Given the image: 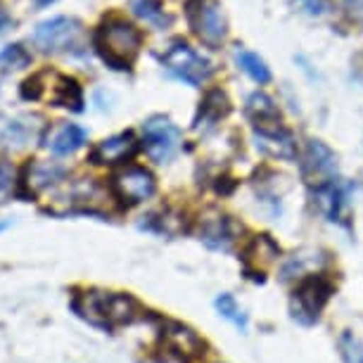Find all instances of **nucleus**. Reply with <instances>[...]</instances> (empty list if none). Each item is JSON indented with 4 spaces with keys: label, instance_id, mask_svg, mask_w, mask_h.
<instances>
[{
    "label": "nucleus",
    "instance_id": "1",
    "mask_svg": "<svg viewBox=\"0 0 363 363\" xmlns=\"http://www.w3.org/2000/svg\"><path fill=\"white\" fill-rule=\"evenodd\" d=\"M72 309L79 318L102 330H116L121 325H131L140 318V304L131 294L88 290L79 292L72 299Z\"/></svg>",
    "mask_w": 363,
    "mask_h": 363
},
{
    "label": "nucleus",
    "instance_id": "2",
    "mask_svg": "<svg viewBox=\"0 0 363 363\" xmlns=\"http://www.w3.org/2000/svg\"><path fill=\"white\" fill-rule=\"evenodd\" d=\"M95 52L116 72H128L143 48V33L124 17H107L93 33Z\"/></svg>",
    "mask_w": 363,
    "mask_h": 363
},
{
    "label": "nucleus",
    "instance_id": "3",
    "mask_svg": "<svg viewBox=\"0 0 363 363\" xmlns=\"http://www.w3.org/2000/svg\"><path fill=\"white\" fill-rule=\"evenodd\" d=\"M162 65L171 77L188 86H202L211 74H214V65L204 57L202 52H197L195 48H190L183 40H176L167 52L162 55Z\"/></svg>",
    "mask_w": 363,
    "mask_h": 363
},
{
    "label": "nucleus",
    "instance_id": "4",
    "mask_svg": "<svg viewBox=\"0 0 363 363\" xmlns=\"http://www.w3.org/2000/svg\"><path fill=\"white\" fill-rule=\"evenodd\" d=\"M186 17L190 29L204 45L221 48L228 33V24H225V15L218 0H188Z\"/></svg>",
    "mask_w": 363,
    "mask_h": 363
},
{
    "label": "nucleus",
    "instance_id": "5",
    "mask_svg": "<svg viewBox=\"0 0 363 363\" xmlns=\"http://www.w3.org/2000/svg\"><path fill=\"white\" fill-rule=\"evenodd\" d=\"M333 294V283L325 276H306L301 278V283L294 287L292 292V318L299 320L301 325L316 323L323 306L328 304Z\"/></svg>",
    "mask_w": 363,
    "mask_h": 363
},
{
    "label": "nucleus",
    "instance_id": "6",
    "mask_svg": "<svg viewBox=\"0 0 363 363\" xmlns=\"http://www.w3.org/2000/svg\"><path fill=\"white\" fill-rule=\"evenodd\" d=\"M84 24L77 17H52L33 29V43L43 52H69L81 43Z\"/></svg>",
    "mask_w": 363,
    "mask_h": 363
},
{
    "label": "nucleus",
    "instance_id": "7",
    "mask_svg": "<svg viewBox=\"0 0 363 363\" xmlns=\"http://www.w3.org/2000/svg\"><path fill=\"white\" fill-rule=\"evenodd\" d=\"M157 190V181L152 171L138 164H128V167L119 169L112 176V195L116 200H121L126 207L131 204H140L150 200Z\"/></svg>",
    "mask_w": 363,
    "mask_h": 363
},
{
    "label": "nucleus",
    "instance_id": "8",
    "mask_svg": "<svg viewBox=\"0 0 363 363\" xmlns=\"http://www.w3.org/2000/svg\"><path fill=\"white\" fill-rule=\"evenodd\" d=\"M143 145L155 162H169L181 145V128L169 116L155 114L143 124Z\"/></svg>",
    "mask_w": 363,
    "mask_h": 363
},
{
    "label": "nucleus",
    "instance_id": "9",
    "mask_svg": "<svg viewBox=\"0 0 363 363\" xmlns=\"http://www.w3.org/2000/svg\"><path fill=\"white\" fill-rule=\"evenodd\" d=\"M349 197H352V183L340 178H328L313 188V202L318 211L337 225H349V204H352Z\"/></svg>",
    "mask_w": 363,
    "mask_h": 363
},
{
    "label": "nucleus",
    "instance_id": "10",
    "mask_svg": "<svg viewBox=\"0 0 363 363\" xmlns=\"http://www.w3.org/2000/svg\"><path fill=\"white\" fill-rule=\"evenodd\" d=\"M255 145L264 155L276 157V160H294L297 157L294 135L280 124V119L255 121Z\"/></svg>",
    "mask_w": 363,
    "mask_h": 363
},
{
    "label": "nucleus",
    "instance_id": "11",
    "mask_svg": "<svg viewBox=\"0 0 363 363\" xmlns=\"http://www.w3.org/2000/svg\"><path fill=\"white\" fill-rule=\"evenodd\" d=\"M301 174L309 183H323L337 174V157L323 140H309L301 152Z\"/></svg>",
    "mask_w": 363,
    "mask_h": 363
},
{
    "label": "nucleus",
    "instance_id": "12",
    "mask_svg": "<svg viewBox=\"0 0 363 363\" xmlns=\"http://www.w3.org/2000/svg\"><path fill=\"white\" fill-rule=\"evenodd\" d=\"M135 152H138V140L131 131H126L100 140L93 147L91 162L98 167H116V164H126L128 160H133Z\"/></svg>",
    "mask_w": 363,
    "mask_h": 363
},
{
    "label": "nucleus",
    "instance_id": "13",
    "mask_svg": "<svg viewBox=\"0 0 363 363\" xmlns=\"http://www.w3.org/2000/svg\"><path fill=\"white\" fill-rule=\"evenodd\" d=\"M162 342L167 345V349L174 356L183 361L197 359L200 354H204V342L193 328L183 325V323H167L162 333Z\"/></svg>",
    "mask_w": 363,
    "mask_h": 363
},
{
    "label": "nucleus",
    "instance_id": "14",
    "mask_svg": "<svg viewBox=\"0 0 363 363\" xmlns=\"http://www.w3.org/2000/svg\"><path fill=\"white\" fill-rule=\"evenodd\" d=\"M278 257H280L278 245L273 242L269 235H257L247 247H245V255H242L245 271H247L252 278L264 280V273L278 262Z\"/></svg>",
    "mask_w": 363,
    "mask_h": 363
},
{
    "label": "nucleus",
    "instance_id": "15",
    "mask_svg": "<svg viewBox=\"0 0 363 363\" xmlns=\"http://www.w3.org/2000/svg\"><path fill=\"white\" fill-rule=\"evenodd\" d=\"M235 233H238V225L233 223L228 216H209L202 221L200 240L209 250L228 252L230 245L235 242Z\"/></svg>",
    "mask_w": 363,
    "mask_h": 363
},
{
    "label": "nucleus",
    "instance_id": "16",
    "mask_svg": "<svg viewBox=\"0 0 363 363\" xmlns=\"http://www.w3.org/2000/svg\"><path fill=\"white\" fill-rule=\"evenodd\" d=\"M230 112V100L228 95L223 91H209L204 95V100L200 102V112H197V119H195V128H202V126H214L223 116H228Z\"/></svg>",
    "mask_w": 363,
    "mask_h": 363
},
{
    "label": "nucleus",
    "instance_id": "17",
    "mask_svg": "<svg viewBox=\"0 0 363 363\" xmlns=\"http://www.w3.org/2000/svg\"><path fill=\"white\" fill-rule=\"evenodd\" d=\"M86 140H88L86 128H81L77 124H65V126H60L57 131L50 135V140H48V147H50L55 155L67 157V155H74L77 150L84 147Z\"/></svg>",
    "mask_w": 363,
    "mask_h": 363
},
{
    "label": "nucleus",
    "instance_id": "18",
    "mask_svg": "<svg viewBox=\"0 0 363 363\" xmlns=\"http://www.w3.org/2000/svg\"><path fill=\"white\" fill-rule=\"evenodd\" d=\"M33 121H38V116H24V119L10 121L0 133V140L10 147H22L26 143H31L33 138H38L40 128H43L40 124H33Z\"/></svg>",
    "mask_w": 363,
    "mask_h": 363
},
{
    "label": "nucleus",
    "instance_id": "19",
    "mask_svg": "<svg viewBox=\"0 0 363 363\" xmlns=\"http://www.w3.org/2000/svg\"><path fill=\"white\" fill-rule=\"evenodd\" d=\"M50 102L55 107H65V109H72V112H81V109H84V93H81L79 81L72 79V77H57V86H55V93H52Z\"/></svg>",
    "mask_w": 363,
    "mask_h": 363
},
{
    "label": "nucleus",
    "instance_id": "20",
    "mask_svg": "<svg viewBox=\"0 0 363 363\" xmlns=\"http://www.w3.org/2000/svg\"><path fill=\"white\" fill-rule=\"evenodd\" d=\"M131 10L135 17L155 26V29H164V26L171 24V17L164 12L160 0H131Z\"/></svg>",
    "mask_w": 363,
    "mask_h": 363
},
{
    "label": "nucleus",
    "instance_id": "21",
    "mask_svg": "<svg viewBox=\"0 0 363 363\" xmlns=\"http://www.w3.org/2000/svg\"><path fill=\"white\" fill-rule=\"evenodd\" d=\"M235 60L240 65V69H242L252 81H257V84H269L271 81V69L266 67V62L262 57H259L257 52H250V50H238L235 52Z\"/></svg>",
    "mask_w": 363,
    "mask_h": 363
},
{
    "label": "nucleus",
    "instance_id": "22",
    "mask_svg": "<svg viewBox=\"0 0 363 363\" xmlns=\"http://www.w3.org/2000/svg\"><path fill=\"white\" fill-rule=\"evenodd\" d=\"M214 306H216V311H218V316H221V318L230 320V323L235 328H240L242 333L247 330V316H245V311L240 309V304L235 301L233 294H218Z\"/></svg>",
    "mask_w": 363,
    "mask_h": 363
},
{
    "label": "nucleus",
    "instance_id": "23",
    "mask_svg": "<svg viewBox=\"0 0 363 363\" xmlns=\"http://www.w3.org/2000/svg\"><path fill=\"white\" fill-rule=\"evenodd\" d=\"M247 114L252 121H264V119H280V112L266 93H255L247 100Z\"/></svg>",
    "mask_w": 363,
    "mask_h": 363
},
{
    "label": "nucleus",
    "instance_id": "24",
    "mask_svg": "<svg viewBox=\"0 0 363 363\" xmlns=\"http://www.w3.org/2000/svg\"><path fill=\"white\" fill-rule=\"evenodd\" d=\"M29 65H31V55L22 45H8L0 50V69L12 72V69H24Z\"/></svg>",
    "mask_w": 363,
    "mask_h": 363
},
{
    "label": "nucleus",
    "instance_id": "25",
    "mask_svg": "<svg viewBox=\"0 0 363 363\" xmlns=\"http://www.w3.org/2000/svg\"><path fill=\"white\" fill-rule=\"evenodd\" d=\"M340 354L345 363H363V340L354 337L352 333H345L340 337Z\"/></svg>",
    "mask_w": 363,
    "mask_h": 363
},
{
    "label": "nucleus",
    "instance_id": "26",
    "mask_svg": "<svg viewBox=\"0 0 363 363\" xmlns=\"http://www.w3.org/2000/svg\"><path fill=\"white\" fill-rule=\"evenodd\" d=\"M19 93H22L24 100H40L45 93V86H43V74H36V77L26 79L22 86H19Z\"/></svg>",
    "mask_w": 363,
    "mask_h": 363
},
{
    "label": "nucleus",
    "instance_id": "27",
    "mask_svg": "<svg viewBox=\"0 0 363 363\" xmlns=\"http://www.w3.org/2000/svg\"><path fill=\"white\" fill-rule=\"evenodd\" d=\"M12 186H15V171H12L10 164H5L0 160V200L10 193Z\"/></svg>",
    "mask_w": 363,
    "mask_h": 363
},
{
    "label": "nucleus",
    "instance_id": "28",
    "mask_svg": "<svg viewBox=\"0 0 363 363\" xmlns=\"http://www.w3.org/2000/svg\"><path fill=\"white\" fill-rule=\"evenodd\" d=\"M299 5L311 17H323L330 10V0H299Z\"/></svg>",
    "mask_w": 363,
    "mask_h": 363
},
{
    "label": "nucleus",
    "instance_id": "29",
    "mask_svg": "<svg viewBox=\"0 0 363 363\" xmlns=\"http://www.w3.org/2000/svg\"><path fill=\"white\" fill-rule=\"evenodd\" d=\"M10 22H12V19H10L8 12H5V10H0V33H3L5 29H8Z\"/></svg>",
    "mask_w": 363,
    "mask_h": 363
},
{
    "label": "nucleus",
    "instance_id": "30",
    "mask_svg": "<svg viewBox=\"0 0 363 363\" xmlns=\"http://www.w3.org/2000/svg\"><path fill=\"white\" fill-rule=\"evenodd\" d=\"M50 3H55V0H36L38 8H45V5H50Z\"/></svg>",
    "mask_w": 363,
    "mask_h": 363
}]
</instances>
